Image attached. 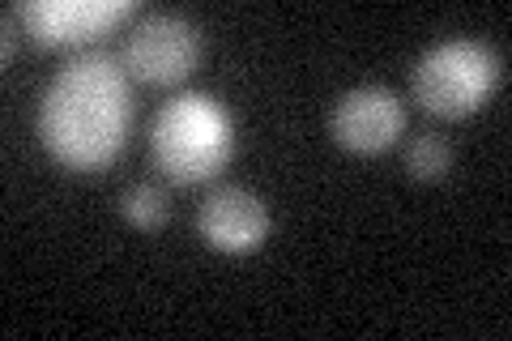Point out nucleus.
Returning <instances> with one entry per match:
<instances>
[{"label": "nucleus", "mask_w": 512, "mask_h": 341, "mask_svg": "<svg viewBox=\"0 0 512 341\" xmlns=\"http://www.w3.org/2000/svg\"><path fill=\"white\" fill-rule=\"evenodd\" d=\"M13 13L22 18L26 35H35V43L69 47L107 35L111 26L133 18L137 5L133 0H26V5H13Z\"/></svg>", "instance_id": "6"}, {"label": "nucleus", "mask_w": 512, "mask_h": 341, "mask_svg": "<svg viewBox=\"0 0 512 341\" xmlns=\"http://www.w3.org/2000/svg\"><path fill=\"white\" fill-rule=\"evenodd\" d=\"M495 86H500V56L478 39H444L427 47L410 73L419 107L440 120L474 116Z\"/></svg>", "instance_id": "3"}, {"label": "nucleus", "mask_w": 512, "mask_h": 341, "mask_svg": "<svg viewBox=\"0 0 512 341\" xmlns=\"http://www.w3.org/2000/svg\"><path fill=\"white\" fill-rule=\"evenodd\" d=\"M197 231L214 252L244 256L256 252L269 235V209L256 192L239 184H218L205 192V201L197 209Z\"/></svg>", "instance_id": "7"}, {"label": "nucleus", "mask_w": 512, "mask_h": 341, "mask_svg": "<svg viewBox=\"0 0 512 341\" xmlns=\"http://www.w3.org/2000/svg\"><path fill=\"white\" fill-rule=\"evenodd\" d=\"M402 167L414 175V180H427V184L444 180L448 167H453V145H448L444 137H436V133H423L402 150Z\"/></svg>", "instance_id": "9"}, {"label": "nucleus", "mask_w": 512, "mask_h": 341, "mask_svg": "<svg viewBox=\"0 0 512 341\" xmlns=\"http://www.w3.org/2000/svg\"><path fill=\"white\" fill-rule=\"evenodd\" d=\"M5 60H13V9L5 13Z\"/></svg>", "instance_id": "10"}, {"label": "nucleus", "mask_w": 512, "mask_h": 341, "mask_svg": "<svg viewBox=\"0 0 512 341\" xmlns=\"http://www.w3.org/2000/svg\"><path fill=\"white\" fill-rule=\"evenodd\" d=\"M133 128V81L124 56L90 47L69 56L39 99V141L60 167L103 171Z\"/></svg>", "instance_id": "1"}, {"label": "nucleus", "mask_w": 512, "mask_h": 341, "mask_svg": "<svg viewBox=\"0 0 512 341\" xmlns=\"http://www.w3.org/2000/svg\"><path fill=\"white\" fill-rule=\"evenodd\" d=\"M406 103L389 86H355L329 111V133L350 154H380L402 137Z\"/></svg>", "instance_id": "5"}, {"label": "nucleus", "mask_w": 512, "mask_h": 341, "mask_svg": "<svg viewBox=\"0 0 512 341\" xmlns=\"http://www.w3.org/2000/svg\"><path fill=\"white\" fill-rule=\"evenodd\" d=\"M205 35L201 26L171 9H154L128 26L124 35V69L146 86H180L201 64Z\"/></svg>", "instance_id": "4"}, {"label": "nucleus", "mask_w": 512, "mask_h": 341, "mask_svg": "<svg viewBox=\"0 0 512 341\" xmlns=\"http://www.w3.org/2000/svg\"><path fill=\"white\" fill-rule=\"evenodd\" d=\"M235 120L218 99L201 90H180L158 107L150 124V158L175 184H201L231 162Z\"/></svg>", "instance_id": "2"}, {"label": "nucleus", "mask_w": 512, "mask_h": 341, "mask_svg": "<svg viewBox=\"0 0 512 341\" xmlns=\"http://www.w3.org/2000/svg\"><path fill=\"white\" fill-rule=\"evenodd\" d=\"M120 214H124V222H133L137 231H158V226L171 218V197L163 184L137 180L120 192Z\"/></svg>", "instance_id": "8"}]
</instances>
